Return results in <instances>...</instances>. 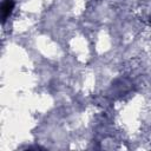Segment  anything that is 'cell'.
<instances>
[{
  "mask_svg": "<svg viewBox=\"0 0 151 151\" xmlns=\"http://www.w3.org/2000/svg\"><path fill=\"white\" fill-rule=\"evenodd\" d=\"M14 8V0H4L2 5H1V14H2V20L5 21L7 19V17H9V14L12 13Z\"/></svg>",
  "mask_w": 151,
  "mask_h": 151,
  "instance_id": "1",
  "label": "cell"
}]
</instances>
